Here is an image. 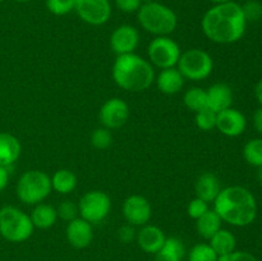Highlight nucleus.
I'll return each instance as SVG.
<instances>
[{
  "label": "nucleus",
  "mask_w": 262,
  "mask_h": 261,
  "mask_svg": "<svg viewBox=\"0 0 262 261\" xmlns=\"http://www.w3.org/2000/svg\"><path fill=\"white\" fill-rule=\"evenodd\" d=\"M217 261H258V260L255 255L247 252V251L235 250L234 252L229 253V255L220 256Z\"/></svg>",
  "instance_id": "c9c22d12"
},
{
  "label": "nucleus",
  "mask_w": 262,
  "mask_h": 261,
  "mask_svg": "<svg viewBox=\"0 0 262 261\" xmlns=\"http://www.w3.org/2000/svg\"><path fill=\"white\" fill-rule=\"evenodd\" d=\"M177 68L184 79L199 82L206 79L214 69V60L207 51L202 49H188L181 54Z\"/></svg>",
  "instance_id": "0eeeda50"
},
{
  "label": "nucleus",
  "mask_w": 262,
  "mask_h": 261,
  "mask_svg": "<svg viewBox=\"0 0 262 261\" xmlns=\"http://www.w3.org/2000/svg\"><path fill=\"white\" fill-rule=\"evenodd\" d=\"M222 191V183L220 179L217 178L216 174L211 173V171H205L201 176L197 178L196 184H194V192H196V197L204 200L207 204L216 200L217 194Z\"/></svg>",
  "instance_id": "a211bd4d"
},
{
  "label": "nucleus",
  "mask_w": 262,
  "mask_h": 261,
  "mask_svg": "<svg viewBox=\"0 0 262 261\" xmlns=\"http://www.w3.org/2000/svg\"><path fill=\"white\" fill-rule=\"evenodd\" d=\"M247 127L245 114L234 107H228L216 114V128L227 137H238L243 135Z\"/></svg>",
  "instance_id": "4468645a"
},
{
  "label": "nucleus",
  "mask_w": 262,
  "mask_h": 261,
  "mask_svg": "<svg viewBox=\"0 0 262 261\" xmlns=\"http://www.w3.org/2000/svg\"><path fill=\"white\" fill-rule=\"evenodd\" d=\"M184 243L177 237H166L163 247L155 253V261H183L186 256Z\"/></svg>",
  "instance_id": "5701e85b"
},
{
  "label": "nucleus",
  "mask_w": 262,
  "mask_h": 261,
  "mask_svg": "<svg viewBox=\"0 0 262 261\" xmlns=\"http://www.w3.org/2000/svg\"><path fill=\"white\" fill-rule=\"evenodd\" d=\"M202 32L210 41L229 45L245 36L247 20L241 4L235 2L215 4L206 10L201 20Z\"/></svg>",
  "instance_id": "f257e3e1"
},
{
  "label": "nucleus",
  "mask_w": 262,
  "mask_h": 261,
  "mask_svg": "<svg viewBox=\"0 0 262 261\" xmlns=\"http://www.w3.org/2000/svg\"><path fill=\"white\" fill-rule=\"evenodd\" d=\"M166 241L165 233L163 232L161 228L158 225L146 224L137 230V237H136V242H137L138 247L146 253H151L155 255L159 250L164 246Z\"/></svg>",
  "instance_id": "dca6fc26"
},
{
  "label": "nucleus",
  "mask_w": 262,
  "mask_h": 261,
  "mask_svg": "<svg viewBox=\"0 0 262 261\" xmlns=\"http://www.w3.org/2000/svg\"><path fill=\"white\" fill-rule=\"evenodd\" d=\"M242 7L246 20L248 22H257L262 18V4L258 0H246Z\"/></svg>",
  "instance_id": "473e14b6"
},
{
  "label": "nucleus",
  "mask_w": 262,
  "mask_h": 261,
  "mask_svg": "<svg viewBox=\"0 0 262 261\" xmlns=\"http://www.w3.org/2000/svg\"><path fill=\"white\" fill-rule=\"evenodd\" d=\"M137 19L146 32L155 37L169 36L178 26L176 12L163 3L147 0L137 12Z\"/></svg>",
  "instance_id": "20e7f679"
},
{
  "label": "nucleus",
  "mask_w": 262,
  "mask_h": 261,
  "mask_svg": "<svg viewBox=\"0 0 262 261\" xmlns=\"http://www.w3.org/2000/svg\"><path fill=\"white\" fill-rule=\"evenodd\" d=\"M209 209H210L209 204H207L206 201H204V200L196 197V199H193L189 201L188 206H187V214H188V216L191 217V219L197 220L200 216H202V215H204Z\"/></svg>",
  "instance_id": "72a5a7b5"
},
{
  "label": "nucleus",
  "mask_w": 262,
  "mask_h": 261,
  "mask_svg": "<svg viewBox=\"0 0 262 261\" xmlns=\"http://www.w3.org/2000/svg\"><path fill=\"white\" fill-rule=\"evenodd\" d=\"M216 114L217 113L209 109V107L196 113L197 128L204 130V132H209V130H212L214 128H216Z\"/></svg>",
  "instance_id": "c85d7f7f"
},
{
  "label": "nucleus",
  "mask_w": 262,
  "mask_h": 261,
  "mask_svg": "<svg viewBox=\"0 0 262 261\" xmlns=\"http://www.w3.org/2000/svg\"><path fill=\"white\" fill-rule=\"evenodd\" d=\"M207 106L209 109L219 113L222 110L232 107L233 105V90L229 84L216 82L206 90Z\"/></svg>",
  "instance_id": "f3484780"
},
{
  "label": "nucleus",
  "mask_w": 262,
  "mask_h": 261,
  "mask_svg": "<svg viewBox=\"0 0 262 261\" xmlns=\"http://www.w3.org/2000/svg\"><path fill=\"white\" fill-rule=\"evenodd\" d=\"M181 54L179 45L169 36H158L148 44V61L160 69L177 67Z\"/></svg>",
  "instance_id": "1a4fd4ad"
},
{
  "label": "nucleus",
  "mask_w": 262,
  "mask_h": 261,
  "mask_svg": "<svg viewBox=\"0 0 262 261\" xmlns=\"http://www.w3.org/2000/svg\"><path fill=\"white\" fill-rule=\"evenodd\" d=\"M77 176L69 169H59L51 177V188L60 194H69L76 189Z\"/></svg>",
  "instance_id": "393cba45"
},
{
  "label": "nucleus",
  "mask_w": 262,
  "mask_h": 261,
  "mask_svg": "<svg viewBox=\"0 0 262 261\" xmlns=\"http://www.w3.org/2000/svg\"><path fill=\"white\" fill-rule=\"evenodd\" d=\"M30 217L35 228L49 229L55 225L56 220H58V212H56V207H54L53 205L40 202V204L35 205Z\"/></svg>",
  "instance_id": "412c9836"
},
{
  "label": "nucleus",
  "mask_w": 262,
  "mask_h": 261,
  "mask_svg": "<svg viewBox=\"0 0 262 261\" xmlns=\"http://www.w3.org/2000/svg\"><path fill=\"white\" fill-rule=\"evenodd\" d=\"M66 237L69 245L77 250H83L91 245L94 240V228L91 223L78 216L68 223L66 229Z\"/></svg>",
  "instance_id": "2eb2a0df"
},
{
  "label": "nucleus",
  "mask_w": 262,
  "mask_h": 261,
  "mask_svg": "<svg viewBox=\"0 0 262 261\" xmlns=\"http://www.w3.org/2000/svg\"><path fill=\"white\" fill-rule=\"evenodd\" d=\"M209 2H211L212 4H223V3H228V2H232V0H209Z\"/></svg>",
  "instance_id": "a19ab883"
},
{
  "label": "nucleus",
  "mask_w": 262,
  "mask_h": 261,
  "mask_svg": "<svg viewBox=\"0 0 262 261\" xmlns=\"http://www.w3.org/2000/svg\"><path fill=\"white\" fill-rule=\"evenodd\" d=\"M113 135L107 128H96L91 133V145L97 150H106L112 146Z\"/></svg>",
  "instance_id": "c756f323"
},
{
  "label": "nucleus",
  "mask_w": 262,
  "mask_h": 261,
  "mask_svg": "<svg viewBox=\"0 0 262 261\" xmlns=\"http://www.w3.org/2000/svg\"><path fill=\"white\" fill-rule=\"evenodd\" d=\"M74 12L90 26H102L112 17L110 0H77Z\"/></svg>",
  "instance_id": "9d476101"
},
{
  "label": "nucleus",
  "mask_w": 262,
  "mask_h": 261,
  "mask_svg": "<svg viewBox=\"0 0 262 261\" xmlns=\"http://www.w3.org/2000/svg\"><path fill=\"white\" fill-rule=\"evenodd\" d=\"M155 82L158 89L165 95H176L181 92L184 86V77L182 76L178 68L161 69L160 73L155 77Z\"/></svg>",
  "instance_id": "6ab92c4d"
},
{
  "label": "nucleus",
  "mask_w": 262,
  "mask_h": 261,
  "mask_svg": "<svg viewBox=\"0 0 262 261\" xmlns=\"http://www.w3.org/2000/svg\"><path fill=\"white\" fill-rule=\"evenodd\" d=\"M77 0H46V8L54 15H67L76 9Z\"/></svg>",
  "instance_id": "7c9ffc66"
},
{
  "label": "nucleus",
  "mask_w": 262,
  "mask_h": 261,
  "mask_svg": "<svg viewBox=\"0 0 262 261\" xmlns=\"http://www.w3.org/2000/svg\"><path fill=\"white\" fill-rule=\"evenodd\" d=\"M30 215L18 207L7 205L0 209V235L12 243H23L33 234Z\"/></svg>",
  "instance_id": "423d86ee"
},
{
  "label": "nucleus",
  "mask_w": 262,
  "mask_h": 261,
  "mask_svg": "<svg viewBox=\"0 0 262 261\" xmlns=\"http://www.w3.org/2000/svg\"><path fill=\"white\" fill-rule=\"evenodd\" d=\"M56 212H58V217H60L64 222L69 223L78 217V204H76L74 201L66 200V201H63L61 204H59V206L56 207Z\"/></svg>",
  "instance_id": "2f4dec72"
},
{
  "label": "nucleus",
  "mask_w": 262,
  "mask_h": 261,
  "mask_svg": "<svg viewBox=\"0 0 262 261\" xmlns=\"http://www.w3.org/2000/svg\"><path fill=\"white\" fill-rule=\"evenodd\" d=\"M20 153L19 140L12 133L0 132V165L10 168L19 159Z\"/></svg>",
  "instance_id": "aec40b11"
},
{
  "label": "nucleus",
  "mask_w": 262,
  "mask_h": 261,
  "mask_svg": "<svg viewBox=\"0 0 262 261\" xmlns=\"http://www.w3.org/2000/svg\"><path fill=\"white\" fill-rule=\"evenodd\" d=\"M129 115L130 110L127 102L120 97H112L100 107L99 119L102 127L113 130L122 128L129 119Z\"/></svg>",
  "instance_id": "9b49d317"
},
{
  "label": "nucleus",
  "mask_w": 262,
  "mask_h": 261,
  "mask_svg": "<svg viewBox=\"0 0 262 261\" xmlns=\"http://www.w3.org/2000/svg\"><path fill=\"white\" fill-rule=\"evenodd\" d=\"M13 2H15V3H27V2H30V0H13Z\"/></svg>",
  "instance_id": "37998d69"
},
{
  "label": "nucleus",
  "mask_w": 262,
  "mask_h": 261,
  "mask_svg": "<svg viewBox=\"0 0 262 261\" xmlns=\"http://www.w3.org/2000/svg\"><path fill=\"white\" fill-rule=\"evenodd\" d=\"M243 158L250 165L262 166V138H252L243 147Z\"/></svg>",
  "instance_id": "bb28decb"
},
{
  "label": "nucleus",
  "mask_w": 262,
  "mask_h": 261,
  "mask_svg": "<svg viewBox=\"0 0 262 261\" xmlns=\"http://www.w3.org/2000/svg\"><path fill=\"white\" fill-rule=\"evenodd\" d=\"M113 79L120 89L129 92H142L155 82L154 66L135 53L118 55L113 64Z\"/></svg>",
  "instance_id": "7ed1b4c3"
},
{
  "label": "nucleus",
  "mask_w": 262,
  "mask_h": 261,
  "mask_svg": "<svg viewBox=\"0 0 262 261\" xmlns=\"http://www.w3.org/2000/svg\"><path fill=\"white\" fill-rule=\"evenodd\" d=\"M209 245L217 256H225L237 250V238L230 230L222 228L209 240Z\"/></svg>",
  "instance_id": "4be33fe9"
},
{
  "label": "nucleus",
  "mask_w": 262,
  "mask_h": 261,
  "mask_svg": "<svg viewBox=\"0 0 262 261\" xmlns=\"http://www.w3.org/2000/svg\"><path fill=\"white\" fill-rule=\"evenodd\" d=\"M118 9L123 13H137L145 0H114Z\"/></svg>",
  "instance_id": "f704fd0d"
},
{
  "label": "nucleus",
  "mask_w": 262,
  "mask_h": 261,
  "mask_svg": "<svg viewBox=\"0 0 262 261\" xmlns=\"http://www.w3.org/2000/svg\"><path fill=\"white\" fill-rule=\"evenodd\" d=\"M136 237H137V230L133 225L130 224H124L118 229V238L122 241L123 243H130L133 241H136Z\"/></svg>",
  "instance_id": "e433bc0d"
},
{
  "label": "nucleus",
  "mask_w": 262,
  "mask_h": 261,
  "mask_svg": "<svg viewBox=\"0 0 262 261\" xmlns=\"http://www.w3.org/2000/svg\"><path fill=\"white\" fill-rule=\"evenodd\" d=\"M3 2H4V0H0V4H2V3H3Z\"/></svg>",
  "instance_id": "c03bdc74"
},
{
  "label": "nucleus",
  "mask_w": 262,
  "mask_h": 261,
  "mask_svg": "<svg viewBox=\"0 0 262 261\" xmlns=\"http://www.w3.org/2000/svg\"><path fill=\"white\" fill-rule=\"evenodd\" d=\"M188 261H217L219 256L209 243H197L187 253Z\"/></svg>",
  "instance_id": "cd10ccee"
},
{
  "label": "nucleus",
  "mask_w": 262,
  "mask_h": 261,
  "mask_svg": "<svg viewBox=\"0 0 262 261\" xmlns=\"http://www.w3.org/2000/svg\"><path fill=\"white\" fill-rule=\"evenodd\" d=\"M123 216L128 224L133 227H142L148 224L152 216V207L150 201L141 194H130L123 202Z\"/></svg>",
  "instance_id": "f8f14e48"
},
{
  "label": "nucleus",
  "mask_w": 262,
  "mask_h": 261,
  "mask_svg": "<svg viewBox=\"0 0 262 261\" xmlns=\"http://www.w3.org/2000/svg\"><path fill=\"white\" fill-rule=\"evenodd\" d=\"M214 210L223 223L243 228L252 224L257 217V201L252 192L243 186L222 188L214 201Z\"/></svg>",
  "instance_id": "f03ea898"
},
{
  "label": "nucleus",
  "mask_w": 262,
  "mask_h": 261,
  "mask_svg": "<svg viewBox=\"0 0 262 261\" xmlns=\"http://www.w3.org/2000/svg\"><path fill=\"white\" fill-rule=\"evenodd\" d=\"M51 177L43 170H27L19 177L15 186L18 200L26 205H35L43 202L51 193Z\"/></svg>",
  "instance_id": "39448f33"
},
{
  "label": "nucleus",
  "mask_w": 262,
  "mask_h": 261,
  "mask_svg": "<svg viewBox=\"0 0 262 261\" xmlns=\"http://www.w3.org/2000/svg\"><path fill=\"white\" fill-rule=\"evenodd\" d=\"M9 178H10L9 168H8V166L0 165V192H3L8 187Z\"/></svg>",
  "instance_id": "4c0bfd02"
},
{
  "label": "nucleus",
  "mask_w": 262,
  "mask_h": 261,
  "mask_svg": "<svg viewBox=\"0 0 262 261\" xmlns=\"http://www.w3.org/2000/svg\"><path fill=\"white\" fill-rule=\"evenodd\" d=\"M138 44H140V32L135 26H119L113 31L110 36V48L117 55L135 53Z\"/></svg>",
  "instance_id": "ddd939ff"
},
{
  "label": "nucleus",
  "mask_w": 262,
  "mask_h": 261,
  "mask_svg": "<svg viewBox=\"0 0 262 261\" xmlns=\"http://www.w3.org/2000/svg\"><path fill=\"white\" fill-rule=\"evenodd\" d=\"M223 220L214 209H209L202 216L196 220V230L202 238L209 241L217 230L222 229Z\"/></svg>",
  "instance_id": "b1692460"
},
{
  "label": "nucleus",
  "mask_w": 262,
  "mask_h": 261,
  "mask_svg": "<svg viewBox=\"0 0 262 261\" xmlns=\"http://www.w3.org/2000/svg\"><path fill=\"white\" fill-rule=\"evenodd\" d=\"M255 97L258 101V104L262 106V78L256 83L255 86Z\"/></svg>",
  "instance_id": "ea45409f"
},
{
  "label": "nucleus",
  "mask_w": 262,
  "mask_h": 261,
  "mask_svg": "<svg viewBox=\"0 0 262 261\" xmlns=\"http://www.w3.org/2000/svg\"><path fill=\"white\" fill-rule=\"evenodd\" d=\"M183 102L187 109L193 113H199L206 109V107H209L207 106L206 90L201 89V87H191L184 94Z\"/></svg>",
  "instance_id": "a878e982"
},
{
  "label": "nucleus",
  "mask_w": 262,
  "mask_h": 261,
  "mask_svg": "<svg viewBox=\"0 0 262 261\" xmlns=\"http://www.w3.org/2000/svg\"><path fill=\"white\" fill-rule=\"evenodd\" d=\"M252 120H253V127H255V129L257 130L260 135H262V106L258 107V109H256V112L253 113Z\"/></svg>",
  "instance_id": "58836bf2"
},
{
  "label": "nucleus",
  "mask_w": 262,
  "mask_h": 261,
  "mask_svg": "<svg viewBox=\"0 0 262 261\" xmlns=\"http://www.w3.org/2000/svg\"><path fill=\"white\" fill-rule=\"evenodd\" d=\"M257 178H258V182L262 184V166L258 168V173H257Z\"/></svg>",
  "instance_id": "79ce46f5"
},
{
  "label": "nucleus",
  "mask_w": 262,
  "mask_h": 261,
  "mask_svg": "<svg viewBox=\"0 0 262 261\" xmlns=\"http://www.w3.org/2000/svg\"><path fill=\"white\" fill-rule=\"evenodd\" d=\"M79 216L91 224L104 222L112 210V200L104 191L94 189L86 192L78 202Z\"/></svg>",
  "instance_id": "6e6552de"
}]
</instances>
